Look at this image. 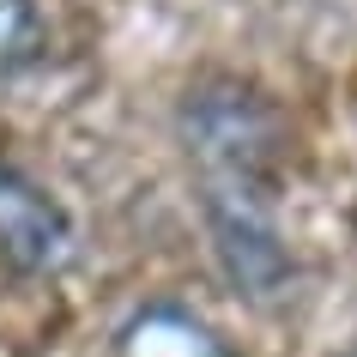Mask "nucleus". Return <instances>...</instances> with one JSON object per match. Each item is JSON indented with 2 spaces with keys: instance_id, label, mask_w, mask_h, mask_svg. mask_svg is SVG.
<instances>
[{
  "instance_id": "nucleus-3",
  "label": "nucleus",
  "mask_w": 357,
  "mask_h": 357,
  "mask_svg": "<svg viewBox=\"0 0 357 357\" xmlns=\"http://www.w3.org/2000/svg\"><path fill=\"white\" fill-rule=\"evenodd\" d=\"M115 357H225L218 333L176 303H151L115 333Z\"/></svg>"
},
{
  "instance_id": "nucleus-4",
  "label": "nucleus",
  "mask_w": 357,
  "mask_h": 357,
  "mask_svg": "<svg viewBox=\"0 0 357 357\" xmlns=\"http://www.w3.org/2000/svg\"><path fill=\"white\" fill-rule=\"evenodd\" d=\"M49 61V19L43 0H0V79L31 73Z\"/></svg>"
},
{
  "instance_id": "nucleus-2",
  "label": "nucleus",
  "mask_w": 357,
  "mask_h": 357,
  "mask_svg": "<svg viewBox=\"0 0 357 357\" xmlns=\"http://www.w3.org/2000/svg\"><path fill=\"white\" fill-rule=\"evenodd\" d=\"M79 255V230L55 194L0 158V261L24 279H55Z\"/></svg>"
},
{
  "instance_id": "nucleus-1",
  "label": "nucleus",
  "mask_w": 357,
  "mask_h": 357,
  "mask_svg": "<svg viewBox=\"0 0 357 357\" xmlns=\"http://www.w3.org/2000/svg\"><path fill=\"white\" fill-rule=\"evenodd\" d=\"M182 139L200 169L212 248H218L230 284L248 297H273L291 279V248L279 230V182H284L279 109L255 85L212 73L182 97Z\"/></svg>"
}]
</instances>
